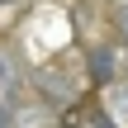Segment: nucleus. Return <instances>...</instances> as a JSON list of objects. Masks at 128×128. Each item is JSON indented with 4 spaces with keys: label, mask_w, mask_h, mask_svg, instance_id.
<instances>
[{
    "label": "nucleus",
    "mask_w": 128,
    "mask_h": 128,
    "mask_svg": "<svg viewBox=\"0 0 128 128\" xmlns=\"http://www.w3.org/2000/svg\"><path fill=\"white\" fill-rule=\"evenodd\" d=\"M124 76V62H119V43L114 38H100V43H86V81L90 90H104Z\"/></svg>",
    "instance_id": "nucleus-1"
},
{
    "label": "nucleus",
    "mask_w": 128,
    "mask_h": 128,
    "mask_svg": "<svg viewBox=\"0 0 128 128\" xmlns=\"http://www.w3.org/2000/svg\"><path fill=\"white\" fill-rule=\"evenodd\" d=\"M0 5H14V0H0Z\"/></svg>",
    "instance_id": "nucleus-5"
},
{
    "label": "nucleus",
    "mask_w": 128,
    "mask_h": 128,
    "mask_svg": "<svg viewBox=\"0 0 128 128\" xmlns=\"http://www.w3.org/2000/svg\"><path fill=\"white\" fill-rule=\"evenodd\" d=\"M109 5H119V0H109Z\"/></svg>",
    "instance_id": "nucleus-6"
},
{
    "label": "nucleus",
    "mask_w": 128,
    "mask_h": 128,
    "mask_svg": "<svg viewBox=\"0 0 128 128\" xmlns=\"http://www.w3.org/2000/svg\"><path fill=\"white\" fill-rule=\"evenodd\" d=\"M28 90H33L38 100H48L52 109H71V104L81 100V86H76V81H66L57 62H52V66H38V71L28 76Z\"/></svg>",
    "instance_id": "nucleus-2"
},
{
    "label": "nucleus",
    "mask_w": 128,
    "mask_h": 128,
    "mask_svg": "<svg viewBox=\"0 0 128 128\" xmlns=\"http://www.w3.org/2000/svg\"><path fill=\"white\" fill-rule=\"evenodd\" d=\"M14 128H57V109L48 100H14Z\"/></svg>",
    "instance_id": "nucleus-3"
},
{
    "label": "nucleus",
    "mask_w": 128,
    "mask_h": 128,
    "mask_svg": "<svg viewBox=\"0 0 128 128\" xmlns=\"http://www.w3.org/2000/svg\"><path fill=\"white\" fill-rule=\"evenodd\" d=\"M109 19H114V43H128V0L114 5V14H109Z\"/></svg>",
    "instance_id": "nucleus-4"
}]
</instances>
